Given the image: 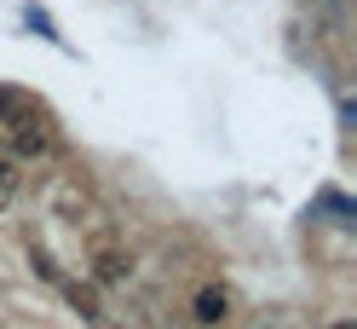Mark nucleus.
I'll use <instances>...</instances> for the list:
<instances>
[{"label":"nucleus","mask_w":357,"mask_h":329,"mask_svg":"<svg viewBox=\"0 0 357 329\" xmlns=\"http://www.w3.org/2000/svg\"><path fill=\"white\" fill-rule=\"evenodd\" d=\"M12 203H17V196H12V191H0V219L12 214Z\"/></svg>","instance_id":"9"},{"label":"nucleus","mask_w":357,"mask_h":329,"mask_svg":"<svg viewBox=\"0 0 357 329\" xmlns=\"http://www.w3.org/2000/svg\"><path fill=\"white\" fill-rule=\"evenodd\" d=\"M24 254H29V272H35L40 283H58V277H63V272H58V260H52V249H47V243H35V237H29V249H24Z\"/></svg>","instance_id":"6"},{"label":"nucleus","mask_w":357,"mask_h":329,"mask_svg":"<svg viewBox=\"0 0 357 329\" xmlns=\"http://www.w3.org/2000/svg\"><path fill=\"white\" fill-rule=\"evenodd\" d=\"M6 156H17V162H47V156H58V139L35 122V110L6 127Z\"/></svg>","instance_id":"1"},{"label":"nucleus","mask_w":357,"mask_h":329,"mask_svg":"<svg viewBox=\"0 0 357 329\" xmlns=\"http://www.w3.org/2000/svg\"><path fill=\"white\" fill-rule=\"evenodd\" d=\"M190 318L202 323V329H219L231 318V289H219V283H202L196 289V300H190Z\"/></svg>","instance_id":"5"},{"label":"nucleus","mask_w":357,"mask_h":329,"mask_svg":"<svg viewBox=\"0 0 357 329\" xmlns=\"http://www.w3.org/2000/svg\"><path fill=\"white\" fill-rule=\"evenodd\" d=\"M86 208H93V196H86L81 180H58V185H52V219H63V226H81Z\"/></svg>","instance_id":"4"},{"label":"nucleus","mask_w":357,"mask_h":329,"mask_svg":"<svg viewBox=\"0 0 357 329\" xmlns=\"http://www.w3.org/2000/svg\"><path fill=\"white\" fill-rule=\"evenodd\" d=\"M86 277H93L98 289H127V283L139 277V254H132V249H116V243H98Z\"/></svg>","instance_id":"2"},{"label":"nucleus","mask_w":357,"mask_h":329,"mask_svg":"<svg viewBox=\"0 0 357 329\" xmlns=\"http://www.w3.org/2000/svg\"><path fill=\"white\" fill-rule=\"evenodd\" d=\"M29 110H35V104L17 93V87H0V127H12L17 116H29Z\"/></svg>","instance_id":"7"},{"label":"nucleus","mask_w":357,"mask_h":329,"mask_svg":"<svg viewBox=\"0 0 357 329\" xmlns=\"http://www.w3.org/2000/svg\"><path fill=\"white\" fill-rule=\"evenodd\" d=\"M93 329H121V323H109V318H98V323H93Z\"/></svg>","instance_id":"11"},{"label":"nucleus","mask_w":357,"mask_h":329,"mask_svg":"<svg viewBox=\"0 0 357 329\" xmlns=\"http://www.w3.org/2000/svg\"><path fill=\"white\" fill-rule=\"evenodd\" d=\"M328 329H357V318H334V323H328Z\"/></svg>","instance_id":"10"},{"label":"nucleus","mask_w":357,"mask_h":329,"mask_svg":"<svg viewBox=\"0 0 357 329\" xmlns=\"http://www.w3.org/2000/svg\"><path fill=\"white\" fill-rule=\"evenodd\" d=\"M52 289L63 295V306H70V312H75V318H81L86 329H93V323L104 318V289H98L93 277H58Z\"/></svg>","instance_id":"3"},{"label":"nucleus","mask_w":357,"mask_h":329,"mask_svg":"<svg viewBox=\"0 0 357 329\" xmlns=\"http://www.w3.org/2000/svg\"><path fill=\"white\" fill-rule=\"evenodd\" d=\"M0 191H24V162H17V156H6V145H0Z\"/></svg>","instance_id":"8"}]
</instances>
